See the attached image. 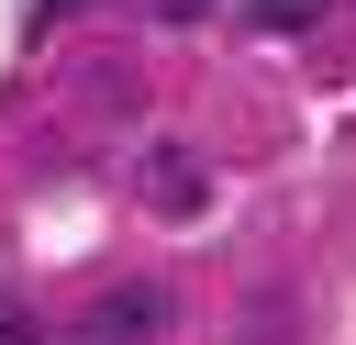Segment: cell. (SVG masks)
Returning a JSON list of instances; mask_svg holds the SVG:
<instances>
[{
  "mask_svg": "<svg viewBox=\"0 0 356 345\" xmlns=\"http://www.w3.org/2000/svg\"><path fill=\"white\" fill-rule=\"evenodd\" d=\"M156 323H167V289H156V278H134V289H100V300H89V334H100V345H145Z\"/></svg>",
  "mask_w": 356,
  "mask_h": 345,
  "instance_id": "obj_2",
  "label": "cell"
},
{
  "mask_svg": "<svg viewBox=\"0 0 356 345\" xmlns=\"http://www.w3.org/2000/svg\"><path fill=\"white\" fill-rule=\"evenodd\" d=\"M145 200H156L167 223H189V211L211 200V178H200V156H189V145H145Z\"/></svg>",
  "mask_w": 356,
  "mask_h": 345,
  "instance_id": "obj_1",
  "label": "cell"
},
{
  "mask_svg": "<svg viewBox=\"0 0 356 345\" xmlns=\"http://www.w3.org/2000/svg\"><path fill=\"white\" fill-rule=\"evenodd\" d=\"M156 22H211V0H156Z\"/></svg>",
  "mask_w": 356,
  "mask_h": 345,
  "instance_id": "obj_5",
  "label": "cell"
},
{
  "mask_svg": "<svg viewBox=\"0 0 356 345\" xmlns=\"http://www.w3.org/2000/svg\"><path fill=\"white\" fill-rule=\"evenodd\" d=\"M323 11H334V0H245V22H256V33H312Z\"/></svg>",
  "mask_w": 356,
  "mask_h": 345,
  "instance_id": "obj_3",
  "label": "cell"
},
{
  "mask_svg": "<svg viewBox=\"0 0 356 345\" xmlns=\"http://www.w3.org/2000/svg\"><path fill=\"white\" fill-rule=\"evenodd\" d=\"M0 345H44V334H33V312H22L11 289H0Z\"/></svg>",
  "mask_w": 356,
  "mask_h": 345,
  "instance_id": "obj_4",
  "label": "cell"
}]
</instances>
